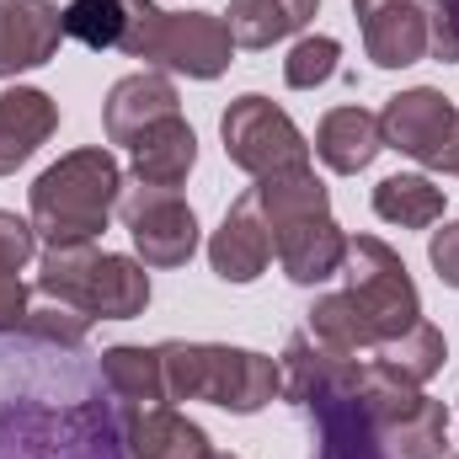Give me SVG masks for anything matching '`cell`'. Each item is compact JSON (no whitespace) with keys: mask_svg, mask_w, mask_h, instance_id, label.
Instances as JSON below:
<instances>
[{"mask_svg":"<svg viewBox=\"0 0 459 459\" xmlns=\"http://www.w3.org/2000/svg\"><path fill=\"white\" fill-rule=\"evenodd\" d=\"M256 204H262V220L273 230V256L283 262V273L294 283H326L332 273H342L347 235L332 220L326 182L310 166L283 171V177H262Z\"/></svg>","mask_w":459,"mask_h":459,"instance_id":"obj_1","label":"cell"},{"mask_svg":"<svg viewBox=\"0 0 459 459\" xmlns=\"http://www.w3.org/2000/svg\"><path fill=\"white\" fill-rule=\"evenodd\" d=\"M123 198V171L108 150H70L32 182V230L48 246L97 240Z\"/></svg>","mask_w":459,"mask_h":459,"instance_id":"obj_2","label":"cell"},{"mask_svg":"<svg viewBox=\"0 0 459 459\" xmlns=\"http://www.w3.org/2000/svg\"><path fill=\"white\" fill-rule=\"evenodd\" d=\"M155 352L166 368V401H209V406H225L235 417H251L283 390L278 363L262 352H246V347L160 342Z\"/></svg>","mask_w":459,"mask_h":459,"instance_id":"obj_3","label":"cell"},{"mask_svg":"<svg viewBox=\"0 0 459 459\" xmlns=\"http://www.w3.org/2000/svg\"><path fill=\"white\" fill-rule=\"evenodd\" d=\"M38 294L54 305H75L91 321H134L150 305V273L134 256L97 251L91 240L75 246H48L38 267Z\"/></svg>","mask_w":459,"mask_h":459,"instance_id":"obj_4","label":"cell"},{"mask_svg":"<svg viewBox=\"0 0 459 459\" xmlns=\"http://www.w3.org/2000/svg\"><path fill=\"white\" fill-rule=\"evenodd\" d=\"M342 278H347V299L358 305L368 337H374V352L395 337H406L417 321H422V299H417V283L406 273V262L374 240V235H358L347 240V256H342Z\"/></svg>","mask_w":459,"mask_h":459,"instance_id":"obj_5","label":"cell"},{"mask_svg":"<svg viewBox=\"0 0 459 459\" xmlns=\"http://www.w3.org/2000/svg\"><path fill=\"white\" fill-rule=\"evenodd\" d=\"M220 134H225V155L230 166H240L246 177H283V171H299L310 166V144L305 134L294 128V117L283 113L278 102L246 91L230 102V113L220 117Z\"/></svg>","mask_w":459,"mask_h":459,"instance_id":"obj_6","label":"cell"},{"mask_svg":"<svg viewBox=\"0 0 459 459\" xmlns=\"http://www.w3.org/2000/svg\"><path fill=\"white\" fill-rule=\"evenodd\" d=\"M379 139H385V150H401V155L422 160L428 171L459 177V108L433 86L390 97L379 113Z\"/></svg>","mask_w":459,"mask_h":459,"instance_id":"obj_7","label":"cell"},{"mask_svg":"<svg viewBox=\"0 0 459 459\" xmlns=\"http://www.w3.org/2000/svg\"><path fill=\"white\" fill-rule=\"evenodd\" d=\"M123 230L134 235V251L144 267H182L198 251V214L177 187H128L117 198Z\"/></svg>","mask_w":459,"mask_h":459,"instance_id":"obj_8","label":"cell"},{"mask_svg":"<svg viewBox=\"0 0 459 459\" xmlns=\"http://www.w3.org/2000/svg\"><path fill=\"white\" fill-rule=\"evenodd\" d=\"M160 22H166V11L155 0H70L65 5V38L86 43L91 54L117 48L128 59H150Z\"/></svg>","mask_w":459,"mask_h":459,"instance_id":"obj_9","label":"cell"},{"mask_svg":"<svg viewBox=\"0 0 459 459\" xmlns=\"http://www.w3.org/2000/svg\"><path fill=\"white\" fill-rule=\"evenodd\" d=\"M230 54H235V43H230L225 16H209V11H166L150 65L182 70L193 81H214V75L230 70Z\"/></svg>","mask_w":459,"mask_h":459,"instance_id":"obj_10","label":"cell"},{"mask_svg":"<svg viewBox=\"0 0 459 459\" xmlns=\"http://www.w3.org/2000/svg\"><path fill=\"white\" fill-rule=\"evenodd\" d=\"M363 48L379 70H406L428 54V11L422 0H352Z\"/></svg>","mask_w":459,"mask_h":459,"instance_id":"obj_11","label":"cell"},{"mask_svg":"<svg viewBox=\"0 0 459 459\" xmlns=\"http://www.w3.org/2000/svg\"><path fill=\"white\" fill-rule=\"evenodd\" d=\"M65 43V11L54 0H0V81L38 70Z\"/></svg>","mask_w":459,"mask_h":459,"instance_id":"obj_12","label":"cell"},{"mask_svg":"<svg viewBox=\"0 0 459 459\" xmlns=\"http://www.w3.org/2000/svg\"><path fill=\"white\" fill-rule=\"evenodd\" d=\"M209 262H214V273L225 283H256L267 273V262H273V230L262 220L256 187L230 204L225 225L214 230V240H209Z\"/></svg>","mask_w":459,"mask_h":459,"instance_id":"obj_13","label":"cell"},{"mask_svg":"<svg viewBox=\"0 0 459 459\" xmlns=\"http://www.w3.org/2000/svg\"><path fill=\"white\" fill-rule=\"evenodd\" d=\"M171 113H177V86H171V75L139 70V75H123L113 91H108V102H102V128H108L113 144H128V150H134V139H139L144 128H155L160 117H171Z\"/></svg>","mask_w":459,"mask_h":459,"instance_id":"obj_14","label":"cell"},{"mask_svg":"<svg viewBox=\"0 0 459 459\" xmlns=\"http://www.w3.org/2000/svg\"><path fill=\"white\" fill-rule=\"evenodd\" d=\"M123 433L134 459H209V433L187 422L177 406H123Z\"/></svg>","mask_w":459,"mask_h":459,"instance_id":"obj_15","label":"cell"},{"mask_svg":"<svg viewBox=\"0 0 459 459\" xmlns=\"http://www.w3.org/2000/svg\"><path fill=\"white\" fill-rule=\"evenodd\" d=\"M54 128H59V102L48 91H32V86L0 91V177L32 160L38 144L54 139Z\"/></svg>","mask_w":459,"mask_h":459,"instance_id":"obj_16","label":"cell"},{"mask_svg":"<svg viewBox=\"0 0 459 459\" xmlns=\"http://www.w3.org/2000/svg\"><path fill=\"white\" fill-rule=\"evenodd\" d=\"M198 160V134L182 123V113L160 117L134 139V182L144 187H182Z\"/></svg>","mask_w":459,"mask_h":459,"instance_id":"obj_17","label":"cell"},{"mask_svg":"<svg viewBox=\"0 0 459 459\" xmlns=\"http://www.w3.org/2000/svg\"><path fill=\"white\" fill-rule=\"evenodd\" d=\"M379 150H385L379 117L368 113V108H332V113L321 117V128H316V155L332 171H342V177L368 171Z\"/></svg>","mask_w":459,"mask_h":459,"instance_id":"obj_18","label":"cell"},{"mask_svg":"<svg viewBox=\"0 0 459 459\" xmlns=\"http://www.w3.org/2000/svg\"><path fill=\"white\" fill-rule=\"evenodd\" d=\"M316 16V0H230L225 27L235 48H273Z\"/></svg>","mask_w":459,"mask_h":459,"instance_id":"obj_19","label":"cell"},{"mask_svg":"<svg viewBox=\"0 0 459 459\" xmlns=\"http://www.w3.org/2000/svg\"><path fill=\"white\" fill-rule=\"evenodd\" d=\"M102 379L123 406H160L166 401V368L155 347H108L102 352Z\"/></svg>","mask_w":459,"mask_h":459,"instance_id":"obj_20","label":"cell"},{"mask_svg":"<svg viewBox=\"0 0 459 459\" xmlns=\"http://www.w3.org/2000/svg\"><path fill=\"white\" fill-rule=\"evenodd\" d=\"M374 214L385 225H401V230H428L444 220V187H433L428 177L417 171H395L374 187Z\"/></svg>","mask_w":459,"mask_h":459,"instance_id":"obj_21","label":"cell"},{"mask_svg":"<svg viewBox=\"0 0 459 459\" xmlns=\"http://www.w3.org/2000/svg\"><path fill=\"white\" fill-rule=\"evenodd\" d=\"M385 444L395 449V459H444L449 455V406L428 395L411 417H401L385 433Z\"/></svg>","mask_w":459,"mask_h":459,"instance_id":"obj_22","label":"cell"},{"mask_svg":"<svg viewBox=\"0 0 459 459\" xmlns=\"http://www.w3.org/2000/svg\"><path fill=\"white\" fill-rule=\"evenodd\" d=\"M374 358H385L401 379H411V385H422V379H433L438 368H444V358H449V342H444V332L433 326V321H417L406 337H395V342H385Z\"/></svg>","mask_w":459,"mask_h":459,"instance_id":"obj_23","label":"cell"},{"mask_svg":"<svg viewBox=\"0 0 459 459\" xmlns=\"http://www.w3.org/2000/svg\"><path fill=\"white\" fill-rule=\"evenodd\" d=\"M316 342L337 347L347 358H358V352H374V337H368V326H363V316H358V305L347 299V294H326V299H316L310 305V326H305Z\"/></svg>","mask_w":459,"mask_h":459,"instance_id":"obj_24","label":"cell"},{"mask_svg":"<svg viewBox=\"0 0 459 459\" xmlns=\"http://www.w3.org/2000/svg\"><path fill=\"white\" fill-rule=\"evenodd\" d=\"M337 59H342V43L337 38H299L283 59V81L294 91H316L337 75Z\"/></svg>","mask_w":459,"mask_h":459,"instance_id":"obj_25","label":"cell"},{"mask_svg":"<svg viewBox=\"0 0 459 459\" xmlns=\"http://www.w3.org/2000/svg\"><path fill=\"white\" fill-rule=\"evenodd\" d=\"M22 326H27L32 337L54 342V347H81L86 342V332H91V316L75 310V305H43V310H27Z\"/></svg>","mask_w":459,"mask_h":459,"instance_id":"obj_26","label":"cell"},{"mask_svg":"<svg viewBox=\"0 0 459 459\" xmlns=\"http://www.w3.org/2000/svg\"><path fill=\"white\" fill-rule=\"evenodd\" d=\"M428 54L438 65H459V0H433V11H428Z\"/></svg>","mask_w":459,"mask_h":459,"instance_id":"obj_27","label":"cell"},{"mask_svg":"<svg viewBox=\"0 0 459 459\" xmlns=\"http://www.w3.org/2000/svg\"><path fill=\"white\" fill-rule=\"evenodd\" d=\"M32 251H38V230H32V220L0 214V267L22 273V267L32 262Z\"/></svg>","mask_w":459,"mask_h":459,"instance_id":"obj_28","label":"cell"},{"mask_svg":"<svg viewBox=\"0 0 459 459\" xmlns=\"http://www.w3.org/2000/svg\"><path fill=\"white\" fill-rule=\"evenodd\" d=\"M428 262L438 267V278L449 283V289H459V220L444 230H433V240H428Z\"/></svg>","mask_w":459,"mask_h":459,"instance_id":"obj_29","label":"cell"},{"mask_svg":"<svg viewBox=\"0 0 459 459\" xmlns=\"http://www.w3.org/2000/svg\"><path fill=\"white\" fill-rule=\"evenodd\" d=\"M27 321V289L11 267H0V332H16Z\"/></svg>","mask_w":459,"mask_h":459,"instance_id":"obj_30","label":"cell"},{"mask_svg":"<svg viewBox=\"0 0 459 459\" xmlns=\"http://www.w3.org/2000/svg\"><path fill=\"white\" fill-rule=\"evenodd\" d=\"M209 459H235V455H209Z\"/></svg>","mask_w":459,"mask_h":459,"instance_id":"obj_31","label":"cell"},{"mask_svg":"<svg viewBox=\"0 0 459 459\" xmlns=\"http://www.w3.org/2000/svg\"><path fill=\"white\" fill-rule=\"evenodd\" d=\"M449 459H459V455H449Z\"/></svg>","mask_w":459,"mask_h":459,"instance_id":"obj_32","label":"cell"}]
</instances>
